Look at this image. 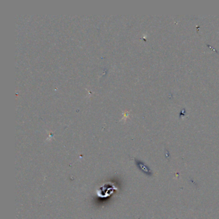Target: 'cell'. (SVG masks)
Segmentation results:
<instances>
[{
	"instance_id": "cell-1",
	"label": "cell",
	"mask_w": 219,
	"mask_h": 219,
	"mask_svg": "<svg viewBox=\"0 0 219 219\" xmlns=\"http://www.w3.org/2000/svg\"><path fill=\"white\" fill-rule=\"evenodd\" d=\"M136 163H137V165H138V168L143 172V173L146 174L149 176H151V175H152L151 170H150L149 167H148V166L145 164V163H143L141 161H138V162H136Z\"/></svg>"
}]
</instances>
